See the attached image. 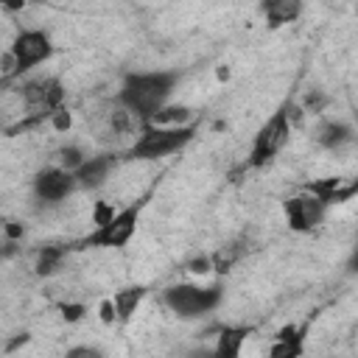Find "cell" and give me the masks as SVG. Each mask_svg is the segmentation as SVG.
<instances>
[{
	"label": "cell",
	"mask_w": 358,
	"mask_h": 358,
	"mask_svg": "<svg viewBox=\"0 0 358 358\" xmlns=\"http://www.w3.org/2000/svg\"><path fill=\"white\" fill-rule=\"evenodd\" d=\"M176 70H134L126 73L120 81V90L115 95V103L120 112L134 117L137 123H148L165 103H171V95L179 84Z\"/></svg>",
	"instance_id": "1"
},
{
	"label": "cell",
	"mask_w": 358,
	"mask_h": 358,
	"mask_svg": "<svg viewBox=\"0 0 358 358\" xmlns=\"http://www.w3.org/2000/svg\"><path fill=\"white\" fill-rule=\"evenodd\" d=\"M199 134V123H187V126H151V123H140L137 134L131 137L123 159L129 162H157L165 159L171 154L185 151Z\"/></svg>",
	"instance_id": "2"
},
{
	"label": "cell",
	"mask_w": 358,
	"mask_h": 358,
	"mask_svg": "<svg viewBox=\"0 0 358 358\" xmlns=\"http://www.w3.org/2000/svg\"><path fill=\"white\" fill-rule=\"evenodd\" d=\"M224 302L221 282H173L162 291V305L179 319H201Z\"/></svg>",
	"instance_id": "3"
},
{
	"label": "cell",
	"mask_w": 358,
	"mask_h": 358,
	"mask_svg": "<svg viewBox=\"0 0 358 358\" xmlns=\"http://www.w3.org/2000/svg\"><path fill=\"white\" fill-rule=\"evenodd\" d=\"M291 134H294V126H291V117H288V103H285V106L274 109V112H271V115L263 120V126L255 131L243 168L257 171V168L271 165V162L280 157V151L288 145Z\"/></svg>",
	"instance_id": "4"
},
{
	"label": "cell",
	"mask_w": 358,
	"mask_h": 358,
	"mask_svg": "<svg viewBox=\"0 0 358 358\" xmlns=\"http://www.w3.org/2000/svg\"><path fill=\"white\" fill-rule=\"evenodd\" d=\"M53 39L45 28H20L8 45V59H11V73L8 78L17 81L22 76H28L31 70H36L39 64L53 59Z\"/></svg>",
	"instance_id": "5"
},
{
	"label": "cell",
	"mask_w": 358,
	"mask_h": 358,
	"mask_svg": "<svg viewBox=\"0 0 358 358\" xmlns=\"http://www.w3.org/2000/svg\"><path fill=\"white\" fill-rule=\"evenodd\" d=\"M140 215H143V201L117 207V213L106 224H101L92 232H87L78 241V246L81 249H123L134 238V232L140 227Z\"/></svg>",
	"instance_id": "6"
},
{
	"label": "cell",
	"mask_w": 358,
	"mask_h": 358,
	"mask_svg": "<svg viewBox=\"0 0 358 358\" xmlns=\"http://www.w3.org/2000/svg\"><path fill=\"white\" fill-rule=\"evenodd\" d=\"M76 190H78V187H76L73 173L62 171L59 165H45V168H39V171L34 173V179H31V193H34V199H36L39 204H45V207H59V204H64Z\"/></svg>",
	"instance_id": "7"
},
{
	"label": "cell",
	"mask_w": 358,
	"mask_h": 358,
	"mask_svg": "<svg viewBox=\"0 0 358 358\" xmlns=\"http://www.w3.org/2000/svg\"><path fill=\"white\" fill-rule=\"evenodd\" d=\"M282 215L291 232H313L324 218H327V207L313 199L310 193H299V196H288L282 201Z\"/></svg>",
	"instance_id": "8"
},
{
	"label": "cell",
	"mask_w": 358,
	"mask_h": 358,
	"mask_svg": "<svg viewBox=\"0 0 358 358\" xmlns=\"http://www.w3.org/2000/svg\"><path fill=\"white\" fill-rule=\"evenodd\" d=\"M115 162H117L115 154H92V157H87L76 168V173H73L76 187L78 190H98V187H103L109 182L112 171H115Z\"/></svg>",
	"instance_id": "9"
},
{
	"label": "cell",
	"mask_w": 358,
	"mask_h": 358,
	"mask_svg": "<svg viewBox=\"0 0 358 358\" xmlns=\"http://www.w3.org/2000/svg\"><path fill=\"white\" fill-rule=\"evenodd\" d=\"M313 140H316L319 148L336 154V151L352 145L355 129H352L347 120H341V117H322V120L316 123V129H313Z\"/></svg>",
	"instance_id": "10"
},
{
	"label": "cell",
	"mask_w": 358,
	"mask_h": 358,
	"mask_svg": "<svg viewBox=\"0 0 358 358\" xmlns=\"http://www.w3.org/2000/svg\"><path fill=\"white\" fill-rule=\"evenodd\" d=\"M305 336H308L305 324H282L274 333L263 358H302L305 355Z\"/></svg>",
	"instance_id": "11"
},
{
	"label": "cell",
	"mask_w": 358,
	"mask_h": 358,
	"mask_svg": "<svg viewBox=\"0 0 358 358\" xmlns=\"http://www.w3.org/2000/svg\"><path fill=\"white\" fill-rule=\"evenodd\" d=\"M305 193H310L313 199H319L327 210L333 204H344L350 201L355 193H358V182H344L338 176H324V179H316L310 185H305Z\"/></svg>",
	"instance_id": "12"
},
{
	"label": "cell",
	"mask_w": 358,
	"mask_h": 358,
	"mask_svg": "<svg viewBox=\"0 0 358 358\" xmlns=\"http://www.w3.org/2000/svg\"><path fill=\"white\" fill-rule=\"evenodd\" d=\"M249 336H252V327H246V324H221L215 333V341L210 347H213L215 358H241Z\"/></svg>",
	"instance_id": "13"
},
{
	"label": "cell",
	"mask_w": 358,
	"mask_h": 358,
	"mask_svg": "<svg viewBox=\"0 0 358 358\" xmlns=\"http://www.w3.org/2000/svg\"><path fill=\"white\" fill-rule=\"evenodd\" d=\"M145 294H148V288H145V285H140V282H137V285L117 288V291L112 294V305H115L117 322H129V319L140 310V305H143Z\"/></svg>",
	"instance_id": "14"
},
{
	"label": "cell",
	"mask_w": 358,
	"mask_h": 358,
	"mask_svg": "<svg viewBox=\"0 0 358 358\" xmlns=\"http://www.w3.org/2000/svg\"><path fill=\"white\" fill-rule=\"evenodd\" d=\"M67 246L64 243H48V246H39L36 252V260H34V274L36 277H53L64 260H67Z\"/></svg>",
	"instance_id": "15"
},
{
	"label": "cell",
	"mask_w": 358,
	"mask_h": 358,
	"mask_svg": "<svg viewBox=\"0 0 358 358\" xmlns=\"http://www.w3.org/2000/svg\"><path fill=\"white\" fill-rule=\"evenodd\" d=\"M263 17L268 25H285V22H294L299 14H302V3L299 0H268L260 6Z\"/></svg>",
	"instance_id": "16"
},
{
	"label": "cell",
	"mask_w": 358,
	"mask_h": 358,
	"mask_svg": "<svg viewBox=\"0 0 358 358\" xmlns=\"http://www.w3.org/2000/svg\"><path fill=\"white\" fill-rule=\"evenodd\" d=\"M148 123L151 126H187V123H196V112L185 103H165Z\"/></svg>",
	"instance_id": "17"
},
{
	"label": "cell",
	"mask_w": 358,
	"mask_h": 358,
	"mask_svg": "<svg viewBox=\"0 0 358 358\" xmlns=\"http://www.w3.org/2000/svg\"><path fill=\"white\" fill-rule=\"evenodd\" d=\"M90 154L78 145V143H67V145H62L59 151H56V165L62 168V171H67V173H76V168L87 159Z\"/></svg>",
	"instance_id": "18"
},
{
	"label": "cell",
	"mask_w": 358,
	"mask_h": 358,
	"mask_svg": "<svg viewBox=\"0 0 358 358\" xmlns=\"http://www.w3.org/2000/svg\"><path fill=\"white\" fill-rule=\"evenodd\" d=\"M327 103H330V98H327L322 90H313V92H308V95H305V101L299 103V109H302V112H308V115H322Z\"/></svg>",
	"instance_id": "19"
},
{
	"label": "cell",
	"mask_w": 358,
	"mask_h": 358,
	"mask_svg": "<svg viewBox=\"0 0 358 358\" xmlns=\"http://www.w3.org/2000/svg\"><path fill=\"white\" fill-rule=\"evenodd\" d=\"M185 268L196 277H207V274H213V257L210 255H196V257L185 260Z\"/></svg>",
	"instance_id": "20"
},
{
	"label": "cell",
	"mask_w": 358,
	"mask_h": 358,
	"mask_svg": "<svg viewBox=\"0 0 358 358\" xmlns=\"http://www.w3.org/2000/svg\"><path fill=\"white\" fill-rule=\"evenodd\" d=\"M59 310H62V319L64 322H81L84 313H87V305L84 302H62Z\"/></svg>",
	"instance_id": "21"
},
{
	"label": "cell",
	"mask_w": 358,
	"mask_h": 358,
	"mask_svg": "<svg viewBox=\"0 0 358 358\" xmlns=\"http://www.w3.org/2000/svg\"><path fill=\"white\" fill-rule=\"evenodd\" d=\"M115 213H117V210H115L109 201H95V207H92V224L101 227V224H106Z\"/></svg>",
	"instance_id": "22"
},
{
	"label": "cell",
	"mask_w": 358,
	"mask_h": 358,
	"mask_svg": "<svg viewBox=\"0 0 358 358\" xmlns=\"http://www.w3.org/2000/svg\"><path fill=\"white\" fill-rule=\"evenodd\" d=\"M48 123H50L53 131H67V129L73 126V115H70L67 109H59V112H53V115L48 117Z\"/></svg>",
	"instance_id": "23"
},
{
	"label": "cell",
	"mask_w": 358,
	"mask_h": 358,
	"mask_svg": "<svg viewBox=\"0 0 358 358\" xmlns=\"http://www.w3.org/2000/svg\"><path fill=\"white\" fill-rule=\"evenodd\" d=\"M98 319H101L103 324H115V322H117V313H115L112 296H103V299L98 302Z\"/></svg>",
	"instance_id": "24"
},
{
	"label": "cell",
	"mask_w": 358,
	"mask_h": 358,
	"mask_svg": "<svg viewBox=\"0 0 358 358\" xmlns=\"http://www.w3.org/2000/svg\"><path fill=\"white\" fill-rule=\"evenodd\" d=\"M64 358H103L98 347H90V344H76L64 352Z\"/></svg>",
	"instance_id": "25"
},
{
	"label": "cell",
	"mask_w": 358,
	"mask_h": 358,
	"mask_svg": "<svg viewBox=\"0 0 358 358\" xmlns=\"http://www.w3.org/2000/svg\"><path fill=\"white\" fill-rule=\"evenodd\" d=\"M185 358H215V352H213V347L210 344H196V347H190L187 350V355Z\"/></svg>",
	"instance_id": "26"
},
{
	"label": "cell",
	"mask_w": 358,
	"mask_h": 358,
	"mask_svg": "<svg viewBox=\"0 0 358 358\" xmlns=\"http://www.w3.org/2000/svg\"><path fill=\"white\" fill-rule=\"evenodd\" d=\"M229 76H232V70H229L227 64H221V67L215 70V78H218V81H229Z\"/></svg>",
	"instance_id": "27"
}]
</instances>
